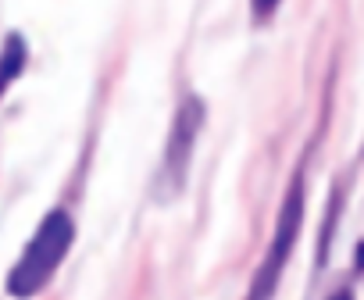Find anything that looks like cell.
Instances as JSON below:
<instances>
[{"instance_id":"obj_1","label":"cell","mask_w":364,"mask_h":300,"mask_svg":"<svg viewBox=\"0 0 364 300\" xmlns=\"http://www.w3.org/2000/svg\"><path fill=\"white\" fill-rule=\"evenodd\" d=\"M72 240H75L72 218H68L65 211H50V215L40 222V229L33 232V240H29L26 254L18 257V264L11 268V275H8V293H15V296H33V293H40V289L54 279V272H58V264L65 261Z\"/></svg>"},{"instance_id":"obj_2","label":"cell","mask_w":364,"mask_h":300,"mask_svg":"<svg viewBox=\"0 0 364 300\" xmlns=\"http://www.w3.org/2000/svg\"><path fill=\"white\" fill-rule=\"evenodd\" d=\"M304 211H307V204H304V179L296 176L289 193H286V200H282V208H279V225H275L272 247L264 254V264H261V272H257V279L250 286V296H268L279 286V275H282V268H286V261H289V254H293V247L300 240Z\"/></svg>"},{"instance_id":"obj_3","label":"cell","mask_w":364,"mask_h":300,"mask_svg":"<svg viewBox=\"0 0 364 300\" xmlns=\"http://www.w3.org/2000/svg\"><path fill=\"white\" fill-rule=\"evenodd\" d=\"M200 129H204V104L190 93L186 100L178 104L171 136L164 143V165H161V193L164 197L186 183V172L193 165V150H197Z\"/></svg>"},{"instance_id":"obj_4","label":"cell","mask_w":364,"mask_h":300,"mask_svg":"<svg viewBox=\"0 0 364 300\" xmlns=\"http://www.w3.org/2000/svg\"><path fill=\"white\" fill-rule=\"evenodd\" d=\"M22 68H26V40L18 33H11L4 43V54H0V93L22 75Z\"/></svg>"},{"instance_id":"obj_5","label":"cell","mask_w":364,"mask_h":300,"mask_svg":"<svg viewBox=\"0 0 364 300\" xmlns=\"http://www.w3.org/2000/svg\"><path fill=\"white\" fill-rule=\"evenodd\" d=\"M279 4H282V0H254V11H257L261 18H268V15H272Z\"/></svg>"}]
</instances>
